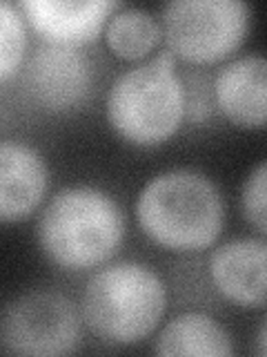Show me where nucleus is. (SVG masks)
Returning <instances> with one entry per match:
<instances>
[{"mask_svg": "<svg viewBox=\"0 0 267 357\" xmlns=\"http://www.w3.org/2000/svg\"><path fill=\"white\" fill-rule=\"evenodd\" d=\"M125 237V217L107 192L89 185L65 188L38 221V241L49 259L83 271L107 261Z\"/></svg>", "mask_w": 267, "mask_h": 357, "instance_id": "f257e3e1", "label": "nucleus"}, {"mask_svg": "<svg viewBox=\"0 0 267 357\" xmlns=\"http://www.w3.org/2000/svg\"><path fill=\"white\" fill-rule=\"evenodd\" d=\"M143 232L172 250H200L222 230L225 206L214 181L194 170L163 172L136 201Z\"/></svg>", "mask_w": 267, "mask_h": 357, "instance_id": "f03ea898", "label": "nucleus"}, {"mask_svg": "<svg viewBox=\"0 0 267 357\" xmlns=\"http://www.w3.org/2000/svg\"><path fill=\"white\" fill-rule=\"evenodd\" d=\"M167 306L163 279L147 266L122 261L98 271L83 290V319L96 337L136 344L159 326Z\"/></svg>", "mask_w": 267, "mask_h": 357, "instance_id": "7ed1b4c3", "label": "nucleus"}, {"mask_svg": "<svg viewBox=\"0 0 267 357\" xmlns=\"http://www.w3.org/2000/svg\"><path fill=\"white\" fill-rule=\"evenodd\" d=\"M107 114L111 128L136 145L170 139L185 116V87L176 76L174 56L163 52L120 74L109 89Z\"/></svg>", "mask_w": 267, "mask_h": 357, "instance_id": "20e7f679", "label": "nucleus"}, {"mask_svg": "<svg viewBox=\"0 0 267 357\" xmlns=\"http://www.w3.org/2000/svg\"><path fill=\"white\" fill-rule=\"evenodd\" d=\"M250 22L241 0H174L163 9V36L172 56L214 63L238 50Z\"/></svg>", "mask_w": 267, "mask_h": 357, "instance_id": "39448f33", "label": "nucleus"}, {"mask_svg": "<svg viewBox=\"0 0 267 357\" xmlns=\"http://www.w3.org/2000/svg\"><path fill=\"white\" fill-rule=\"evenodd\" d=\"M3 342L16 355H70L81 344V321L65 295L29 290L7 306Z\"/></svg>", "mask_w": 267, "mask_h": 357, "instance_id": "423d86ee", "label": "nucleus"}, {"mask_svg": "<svg viewBox=\"0 0 267 357\" xmlns=\"http://www.w3.org/2000/svg\"><path fill=\"white\" fill-rule=\"evenodd\" d=\"M89 83L87 61L74 45L47 43L33 52L27 65V87L40 105L49 109H67L81 100Z\"/></svg>", "mask_w": 267, "mask_h": 357, "instance_id": "0eeeda50", "label": "nucleus"}, {"mask_svg": "<svg viewBox=\"0 0 267 357\" xmlns=\"http://www.w3.org/2000/svg\"><path fill=\"white\" fill-rule=\"evenodd\" d=\"M47 190L40 152L18 141H0V223L27 219Z\"/></svg>", "mask_w": 267, "mask_h": 357, "instance_id": "6e6552de", "label": "nucleus"}, {"mask_svg": "<svg viewBox=\"0 0 267 357\" xmlns=\"http://www.w3.org/2000/svg\"><path fill=\"white\" fill-rule=\"evenodd\" d=\"M263 239H234L218 245L209 259V275L220 295L245 308L265 306Z\"/></svg>", "mask_w": 267, "mask_h": 357, "instance_id": "1a4fd4ad", "label": "nucleus"}, {"mask_svg": "<svg viewBox=\"0 0 267 357\" xmlns=\"http://www.w3.org/2000/svg\"><path fill=\"white\" fill-rule=\"evenodd\" d=\"M29 22L49 43L76 45L94 40L116 9L114 0H25L20 3Z\"/></svg>", "mask_w": 267, "mask_h": 357, "instance_id": "9d476101", "label": "nucleus"}, {"mask_svg": "<svg viewBox=\"0 0 267 357\" xmlns=\"http://www.w3.org/2000/svg\"><path fill=\"white\" fill-rule=\"evenodd\" d=\"M267 63L263 56H243L220 70L216 78V100L220 112L241 128L261 130L265 126Z\"/></svg>", "mask_w": 267, "mask_h": 357, "instance_id": "9b49d317", "label": "nucleus"}, {"mask_svg": "<svg viewBox=\"0 0 267 357\" xmlns=\"http://www.w3.org/2000/svg\"><path fill=\"white\" fill-rule=\"evenodd\" d=\"M156 355L227 357L234 353L227 331L203 312H185L161 331L154 344Z\"/></svg>", "mask_w": 267, "mask_h": 357, "instance_id": "f8f14e48", "label": "nucleus"}, {"mask_svg": "<svg viewBox=\"0 0 267 357\" xmlns=\"http://www.w3.org/2000/svg\"><path fill=\"white\" fill-rule=\"evenodd\" d=\"M163 36L159 20L145 9H125L116 16H109L105 38L111 52L120 59L136 61L147 56Z\"/></svg>", "mask_w": 267, "mask_h": 357, "instance_id": "ddd939ff", "label": "nucleus"}, {"mask_svg": "<svg viewBox=\"0 0 267 357\" xmlns=\"http://www.w3.org/2000/svg\"><path fill=\"white\" fill-rule=\"evenodd\" d=\"M25 47L27 36L18 9L9 3H0V81L18 70Z\"/></svg>", "mask_w": 267, "mask_h": 357, "instance_id": "4468645a", "label": "nucleus"}, {"mask_svg": "<svg viewBox=\"0 0 267 357\" xmlns=\"http://www.w3.org/2000/svg\"><path fill=\"white\" fill-rule=\"evenodd\" d=\"M265 183H267V167L265 163L256 165V170L248 176L243 185V212L252 226L265 234L267 230V210H265Z\"/></svg>", "mask_w": 267, "mask_h": 357, "instance_id": "2eb2a0df", "label": "nucleus"}, {"mask_svg": "<svg viewBox=\"0 0 267 357\" xmlns=\"http://www.w3.org/2000/svg\"><path fill=\"white\" fill-rule=\"evenodd\" d=\"M259 355H265V326H261L259 333Z\"/></svg>", "mask_w": 267, "mask_h": 357, "instance_id": "dca6fc26", "label": "nucleus"}]
</instances>
